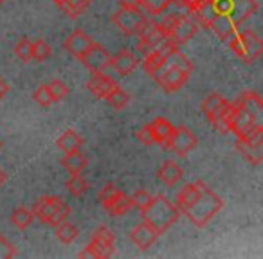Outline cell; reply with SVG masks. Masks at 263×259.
<instances>
[{"mask_svg": "<svg viewBox=\"0 0 263 259\" xmlns=\"http://www.w3.org/2000/svg\"><path fill=\"white\" fill-rule=\"evenodd\" d=\"M166 65H170V67H177V69H180V70H186V72H193V65H191V62L186 58V56L182 54L180 51H177V52H173L172 56H170L168 59H166Z\"/></svg>", "mask_w": 263, "mask_h": 259, "instance_id": "obj_37", "label": "cell"}, {"mask_svg": "<svg viewBox=\"0 0 263 259\" xmlns=\"http://www.w3.org/2000/svg\"><path fill=\"white\" fill-rule=\"evenodd\" d=\"M200 184H202L200 180L195 184H186V186L179 191V194H177V209H179L180 212L186 211L195 202V198L198 196V193H200Z\"/></svg>", "mask_w": 263, "mask_h": 259, "instance_id": "obj_20", "label": "cell"}, {"mask_svg": "<svg viewBox=\"0 0 263 259\" xmlns=\"http://www.w3.org/2000/svg\"><path fill=\"white\" fill-rule=\"evenodd\" d=\"M223 207V202L213 189H209L204 182L200 184V193L195 202L184 211L190 222L197 227H205Z\"/></svg>", "mask_w": 263, "mask_h": 259, "instance_id": "obj_2", "label": "cell"}, {"mask_svg": "<svg viewBox=\"0 0 263 259\" xmlns=\"http://www.w3.org/2000/svg\"><path fill=\"white\" fill-rule=\"evenodd\" d=\"M6 182H8V173H6V171H4V169L0 168V187L4 186V184H6Z\"/></svg>", "mask_w": 263, "mask_h": 259, "instance_id": "obj_49", "label": "cell"}, {"mask_svg": "<svg viewBox=\"0 0 263 259\" xmlns=\"http://www.w3.org/2000/svg\"><path fill=\"white\" fill-rule=\"evenodd\" d=\"M6 2H8V0H0V6H2V4H6Z\"/></svg>", "mask_w": 263, "mask_h": 259, "instance_id": "obj_50", "label": "cell"}, {"mask_svg": "<svg viewBox=\"0 0 263 259\" xmlns=\"http://www.w3.org/2000/svg\"><path fill=\"white\" fill-rule=\"evenodd\" d=\"M81 144H83V139H81L74 130H67V132L56 141V146H58L63 153H70V151L80 150Z\"/></svg>", "mask_w": 263, "mask_h": 259, "instance_id": "obj_25", "label": "cell"}, {"mask_svg": "<svg viewBox=\"0 0 263 259\" xmlns=\"http://www.w3.org/2000/svg\"><path fill=\"white\" fill-rule=\"evenodd\" d=\"M234 108H233V113H231V119H229V132H233L236 135V139H245L247 135H251L254 132L256 128L261 126L259 123V117H256L254 113H251L249 110L241 108L240 105L233 103Z\"/></svg>", "mask_w": 263, "mask_h": 259, "instance_id": "obj_6", "label": "cell"}, {"mask_svg": "<svg viewBox=\"0 0 263 259\" xmlns=\"http://www.w3.org/2000/svg\"><path fill=\"white\" fill-rule=\"evenodd\" d=\"M78 234H80L78 227L72 225L70 222H67V220L56 227V236H58V240L62 241V243H67V245L72 243V241L78 237Z\"/></svg>", "mask_w": 263, "mask_h": 259, "instance_id": "obj_31", "label": "cell"}, {"mask_svg": "<svg viewBox=\"0 0 263 259\" xmlns=\"http://www.w3.org/2000/svg\"><path fill=\"white\" fill-rule=\"evenodd\" d=\"M92 45H94V42H92L90 36H87L81 29L72 31V33L69 34V38L63 42V49H65L70 56H74V58H78V59H81V56H83Z\"/></svg>", "mask_w": 263, "mask_h": 259, "instance_id": "obj_12", "label": "cell"}, {"mask_svg": "<svg viewBox=\"0 0 263 259\" xmlns=\"http://www.w3.org/2000/svg\"><path fill=\"white\" fill-rule=\"evenodd\" d=\"M33 99L40 106H44V108H47V106H51L52 103H54V101H52V97H51V94H49V90H47V85H40V87L34 90Z\"/></svg>", "mask_w": 263, "mask_h": 259, "instance_id": "obj_41", "label": "cell"}, {"mask_svg": "<svg viewBox=\"0 0 263 259\" xmlns=\"http://www.w3.org/2000/svg\"><path fill=\"white\" fill-rule=\"evenodd\" d=\"M16 255V248L9 243L4 237V234L0 232V259H8V257H15Z\"/></svg>", "mask_w": 263, "mask_h": 259, "instance_id": "obj_43", "label": "cell"}, {"mask_svg": "<svg viewBox=\"0 0 263 259\" xmlns=\"http://www.w3.org/2000/svg\"><path fill=\"white\" fill-rule=\"evenodd\" d=\"M197 135L191 132L187 126H179V128H173V133H172V139L168 143V148H172L177 155L180 157H186L191 150L197 148Z\"/></svg>", "mask_w": 263, "mask_h": 259, "instance_id": "obj_10", "label": "cell"}, {"mask_svg": "<svg viewBox=\"0 0 263 259\" xmlns=\"http://www.w3.org/2000/svg\"><path fill=\"white\" fill-rule=\"evenodd\" d=\"M51 54H52V49L45 40L33 42V58L36 62H45V59L51 58Z\"/></svg>", "mask_w": 263, "mask_h": 259, "instance_id": "obj_38", "label": "cell"}, {"mask_svg": "<svg viewBox=\"0 0 263 259\" xmlns=\"http://www.w3.org/2000/svg\"><path fill=\"white\" fill-rule=\"evenodd\" d=\"M164 65H166V58L159 54L157 51H154V52H150V54L144 56L143 67H144V70H146L148 76L155 77L162 69H164Z\"/></svg>", "mask_w": 263, "mask_h": 259, "instance_id": "obj_27", "label": "cell"}, {"mask_svg": "<svg viewBox=\"0 0 263 259\" xmlns=\"http://www.w3.org/2000/svg\"><path fill=\"white\" fill-rule=\"evenodd\" d=\"M15 54L18 56V59H22L24 63L31 62V59H33V42L27 40V38L18 40L15 45Z\"/></svg>", "mask_w": 263, "mask_h": 259, "instance_id": "obj_35", "label": "cell"}, {"mask_svg": "<svg viewBox=\"0 0 263 259\" xmlns=\"http://www.w3.org/2000/svg\"><path fill=\"white\" fill-rule=\"evenodd\" d=\"M110 58H112V56L105 51L103 45L94 44L83 56H81V63H83L92 74L105 72V70L110 67Z\"/></svg>", "mask_w": 263, "mask_h": 259, "instance_id": "obj_11", "label": "cell"}, {"mask_svg": "<svg viewBox=\"0 0 263 259\" xmlns=\"http://www.w3.org/2000/svg\"><path fill=\"white\" fill-rule=\"evenodd\" d=\"M236 150L249 164L259 166L263 161V126H258L245 139H236Z\"/></svg>", "mask_w": 263, "mask_h": 259, "instance_id": "obj_7", "label": "cell"}, {"mask_svg": "<svg viewBox=\"0 0 263 259\" xmlns=\"http://www.w3.org/2000/svg\"><path fill=\"white\" fill-rule=\"evenodd\" d=\"M234 103H236V105H240L241 108L249 110L251 113H254L256 117L263 115V99L259 97L256 92H252V90L243 92V94H241Z\"/></svg>", "mask_w": 263, "mask_h": 259, "instance_id": "obj_21", "label": "cell"}, {"mask_svg": "<svg viewBox=\"0 0 263 259\" xmlns=\"http://www.w3.org/2000/svg\"><path fill=\"white\" fill-rule=\"evenodd\" d=\"M155 51H157L159 54H161V56H164V58L168 59L170 56L173 54V52H177V51H179V45H177L173 40H170V38H164V40H162L161 44H159L157 47H155Z\"/></svg>", "mask_w": 263, "mask_h": 259, "instance_id": "obj_42", "label": "cell"}, {"mask_svg": "<svg viewBox=\"0 0 263 259\" xmlns=\"http://www.w3.org/2000/svg\"><path fill=\"white\" fill-rule=\"evenodd\" d=\"M157 175H159V180L164 182L166 186H175V184L184 176V173H182V168H180L179 164L168 161L161 166V169H159Z\"/></svg>", "mask_w": 263, "mask_h": 259, "instance_id": "obj_22", "label": "cell"}, {"mask_svg": "<svg viewBox=\"0 0 263 259\" xmlns=\"http://www.w3.org/2000/svg\"><path fill=\"white\" fill-rule=\"evenodd\" d=\"M114 87H117L116 81L103 72H94L90 77V81H88V90H90L98 99H105Z\"/></svg>", "mask_w": 263, "mask_h": 259, "instance_id": "obj_16", "label": "cell"}, {"mask_svg": "<svg viewBox=\"0 0 263 259\" xmlns=\"http://www.w3.org/2000/svg\"><path fill=\"white\" fill-rule=\"evenodd\" d=\"M152 130V135H154L155 144H159L161 148H168V143L172 139V133H173V124L170 123L168 119L164 117H155L152 123H148Z\"/></svg>", "mask_w": 263, "mask_h": 259, "instance_id": "obj_14", "label": "cell"}, {"mask_svg": "<svg viewBox=\"0 0 263 259\" xmlns=\"http://www.w3.org/2000/svg\"><path fill=\"white\" fill-rule=\"evenodd\" d=\"M197 31H198V26L190 16H180L179 22L175 24V27H173V31L170 33L168 38L175 42L177 45H182V44H186V42H190L191 38L197 34Z\"/></svg>", "mask_w": 263, "mask_h": 259, "instance_id": "obj_13", "label": "cell"}, {"mask_svg": "<svg viewBox=\"0 0 263 259\" xmlns=\"http://www.w3.org/2000/svg\"><path fill=\"white\" fill-rule=\"evenodd\" d=\"M173 0H141V8L146 9L150 15L159 16L172 6Z\"/></svg>", "mask_w": 263, "mask_h": 259, "instance_id": "obj_34", "label": "cell"}, {"mask_svg": "<svg viewBox=\"0 0 263 259\" xmlns=\"http://www.w3.org/2000/svg\"><path fill=\"white\" fill-rule=\"evenodd\" d=\"M8 92H9V85L6 83V81L2 79V77H0V101H2V99H4L6 95H8Z\"/></svg>", "mask_w": 263, "mask_h": 259, "instance_id": "obj_48", "label": "cell"}, {"mask_svg": "<svg viewBox=\"0 0 263 259\" xmlns=\"http://www.w3.org/2000/svg\"><path fill=\"white\" fill-rule=\"evenodd\" d=\"M121 8L128 9H141V0H119Z\"/></svg>", "mask_w": 263, "mask_h": 259, "instance_id": "obj_46", "label": "cell"}, {"mask_svg": "<svg viewBox=\"0 0 263 259\" xmlns=\"http://www.w3.org/2000/svg\"><path fill=\"white\" fill-rule=\"evenodd\" d=\"M117 193H119V189H117L114 184H106V186H103L101 187V191H99V202H101V205L105 209H108L110 207V204H112L114 200H116V196H117Z\"/></svg>", "mask_w": 263, "mask_h": 259, "instance_id": "obj_39", "label": "cell"}, {"mask_svg": "<svg viewBox=\"0 0 263 259\" xmlns=\"http://www.w3.org/2000/svg\"><path fill=\"white\" fill-rule=\"evenodd\" d=\"M137 36H139V40L148 42V44H152L154 47H157V45L166 38L164 34H162L161 26H159L155 20H146V24H144L143 29L137 33Z\"/></svg>", "mask_w": 263, "mask_h": 259, "instance_id": "obj_19", "label": "cell"}, {"mask_svg": "<svg viewBox=\"0 0 263 259\" xmlns=\"http://www.w3.org/2000/svg\"><path fill=\"white\" fill-rule=\"evenodd\" d=\"M137 49H139V52H143L144 56L150 54V52H154V51H155L154 45L148 44V42H143V40H139V44H137Z\"/></svg>", "mask_w": 263, "mask_h": 259, "instance_id": "obj_47", "label": "cell"}, {"mask_svg": "<svg viewBox=\"0 0 263 259\" xmlns=\"http://www.w3.org/2000/svg\"><path fill=\"white\" fill-rule=\"evenodd\" d=\"M80 257H103V255H101V252L98 250V247L90 241V243L87 245V248L80 252Z\"/></svg>", "mask_w": 263, "mask_h": 259, "instance_id": "obj_45", "label": "cell"}, {"mask_svg": "<svg viewBox=\"0 0 263 259\" xmlns=\"http://www.w3.org/2000/svg\"><path fill=\"white\" fill-rule=\"evenodd\" d=\"M130 207H132L130 196H128L126 193H123V191H119V193H117V196H116V200L110 204V207L106 209V211H108L112 216H123Z\"/></svg>", "mask_w": 263, "mask_h": 259, "instance_id": "obj_29", "label": "cell"}, {"mask_svg": "<svg viewBox=\"0 0 263 259\" xmlns=\"http://www.w3.org/2000/svg\"><path fill=\"white\" fill-rule=\"evenodd\" d=\"M141 212H143V222L148 223L159 236L164 234L173 223H177V220H179V216H180V211L177 209V205L172 204V202L166 196H162V194L152 198L148 207L143 209Z\"/></svg>", "mask_w": 263, "mask_h": 259, "instance_id": "obj_3", "label": "cell"}, {"mask_svg": "<svg viewBox=\"0 0 263 259\" xmlns=\"http://www.w3.org/2000/svg\"><path fill=\"white\" fill-rule=\"evenodd\" d=\"M34 218H40L45 225L58 227L65 220H69L70 207L60 196H42L33 205Z\"/></svg>", "mask_w": 263, "mask_h": 259, "instance_id": "obj_4", "label": "cell"}, {"mask_svg": "<svg viewBox=\"0 0 263 259\" xmlns=\"http://www.w3.org/2000/svg\"><path fill=\"white\" fill-rule=\"evenodd\" d=\"M114 24L119 27V31H123L124 34H137L143 26L146 24L148 16L144 15L141 9H128L121 8L116 15L112 16Z\"/></svg>", "mask_w": 263, "mask_h": 259, "instance_id": "obj_8", "label": "cell"}, {"mask_svg": "<svg viewBox=\"0 0 263 259\" xmlns=\"http://www.w3.org/2000/svg\"><path fill=\"white\" fill-rule=\"evenodd\" d=\"M92 243L98 247L103 257H110L114 254V234L106 227H99L92 234Z\"/></svg>", "mask_w": 263, "mask_h": 259, "instance_id": "obj_18", "label": "cell"}, {"mask_svg": "<svg viewBox=\"0 0 263 259\" xmlns=\"http://www.w3.org/2000/svg\"><path fill=\"white\" fill-rule=\"evenodd\" d=\"M47 90L51 94L52 101H62L69 95V87L63 83L62 79H52L51 83L47 85Z\"/></svg>", "mask_w": 263, "mask_h": 259, "instance_id": "obj_36", "label": "cell"}, {"mask_svg": "<svg viewBox=\"0 0 263 259\" xmlns=\"http://www.w3.org/2000/svg\"><path fill=\"white\" fill-rule=\"evenodd\" d=\"M164 67H166V69L161 70V72L155 76L159 87H161L164 92L180 90V88L187 83V79H190V72L177 69V67H170V65H164Z\"/></svg>", "mask_w": 263, "mask_h": 259, "instance_id": "obj_9", "label": "cell"}, {"mask_svg": "<svg viewBox=\"0 0 263 259\" xmlns=\"http://www.w3.org/2000/svg\"><path fill=\"white\" fill-rule=\"evenodd\" d=\"M0 148H2V144H0Z\"/></svg>", "mask_w": 263, "mask_h": 259, "instance_id": "obj_51", "label": "cell"}, {"mask_svg": "<svg viewBox=\"0 0 263 259\" xmlns=\"http://www.w3.org/2000/svg\"><path fill=\"white\" fill-rule=\"evenodd\" d=\"M54 2L65 15H69L70 18H76L81 13L87 11L92 0H54Z\"/></svg>", "mask_w": 263, "mask_h": 259, "instance_id": "obj_24", "label": "cell"}, {"mask_svg": "<svg viewBox=\"0 0 263 259\" xmlns=\"http://www.w3.org/2000/svg\"><path fill=\"white\" fill-rule=\"evenodd\" d=\"M229 49L236 56H240L245 63H252L263 54V42L252 31H241V33H234L233 36L227 40Z\"/></svg>", "mask_w": 263, "mask_h": 259, "instance_id": "obj_5", "label": "cell"}, {"mask_svg": "<svg viewBox=\"0 0 263 259\" xmlns=\"http://www.w3.org/2000/svg\"><path fill=\"white\" fill-rule=\"evenodd\" d=\"M157 236L159 234L144 222L141 223V225H137L136 229L130 232V240L134 241V245H136L137 248H141V250H148V248L155 243Z\"/></svg>", "mask_w": 263, "mask_h": 259, "instance_id": "obj_15", "label": "cell"}, {"mask_svg": "<svg viewBox=\"0 0 263 259\" xmlns=\"http://www.w3.org/2000/svg\"><path fill=\"white\" fill-rule=\"evenodd\" d=\"M62 164L70 175H74V173H81V169L87 166V158L80 153V150H76L70 151V153H65V157L62 158Z\"/></svg>", "mask_w": 263, "mask_h": 259, "instance_id": "obj_26", "label": "cell"}, {"mask_svg": "<svg viewBox=\"0 0 263 259\" xmlns=\"http://www.w3.org/2000/svg\"><path fill=\"white\" fill-rule=\"evenodd\" d=\"M137 63H139L137 58L132 54L130 51H121V52H117L114 58H110V67H114V70H116L119 76H128V74H132L136 70Z\"/></svg>", "mask_w": 263, "mask_h": 259, "instance_id": "obj_17", "label": "cell"}, {"mask_svg": "<svg viewBox=\"0 0 263 259\" xmlns=\"http://www.w3.org/2000/svg\"><path fill=\"white\" fill-rule=\"evenodd\" d=\"M227 103V99L220 94H211L202 101V112L205 113V117H211L215 112H218L223 105Z\"/></svg>", "mask_w": 263, "mask_h": 259, "instance_id": "obj_32", "label": "cell"}, {"mask_svg": "<svg viewBox=\"0 0 263 259\" xmlns=\"http://www.w3.org/2000/svg\"><path fill=\"white\" fill-rule=\"evenodd\" d=\"M137 135V139L141 141L143 144H146V146H150V144H155V141H154V135H152V130H150V126H143L139 130V132L136 133Z\"/></svg>", "mask_w": 263, "mask_h": 259, "instance_id": "obj_44", "label": "cell"}, {"mask_svg": "<svg viewBox=\"0 0 263 259\" xmlns=\"http://www.w3.org/2000/svg\"><path fill=\"white\" fill-rule=\"evenodd\" d=\"M258 11L256 0H205V4L197 13L190 15L197 26L205 27V20L211 16H222L234 29L241 26Z\"/></svg>", "mask_w": 263, "mask_h": 259, "instance_id": "obj_1", "label": "cell"}, {"mask_svg": "<svg viewBox=\"0 0 263 259\" xmlns=\"http://www.w3.org/2000/svg\"><path fill=\"white\" fill-rule=\"evenodd\" d=\"M67 189H69V193L72 194V196L80 198V196H83V194L87 193L88 182L80 175V173H74V175H70L69 182H67Z\"/></svg>", "mask_w": 263, "mask_h": 259, "instance_id": "obj_33", "label": "cell"}, {"mask_svg": "<svg viewBox=\"0 0 263 259\" xmlns=\"http://www.w3.org/2000/svg\"><path fill=\"white\" fill-rule=\"evenodd\" d=\"M105 99L108 101V105L112 106V108H116V110L126 108V105L130 103V95H128L126 92H124L123 88H119V87H114L112 90H110V94L106 95Z\"/></svg>", "mask_w": 263, "mask_h": 259, "instance_id": "obj_30", "label": "cell"}, {"mask_svg": "<svg viewBox=\"0 0 263 259\" xmlns=\"http://www.w3.org/2000/svg\"><path fill=\"white\" fill-rule=\"evenodd\" d=\"M130 200H132V205H134V207H137L139 211H143V209H146L148 204L152 202V194L144 189H139V191L134 193V196H132Z\"/></svg>", "mask_w": 263, "mask_h": 259, "instance_id": "obj_40", "label": "cell"}, {"mask_svg": "<svg viewBox=\"0 0 263 259\" xmlns=\"http://www.w3.org/2000/svg\"><path fill=\"white\" fill-rule=\"evenodd\" d=\"M233 108H234L233 103L227 101L226 105H223L222 108L218 110V112H215L211 117H208L209 123H211L220 133H227V132H229L227 124H229V119H231V113H233Z\"/></svg>", "mask_w": 263, "mask_h": 259, "instance_id": "obj_23", "label": "cell"}, {"mask_svg": "<svg viewBox=\"0 0 263 259\" xmlns=\"http://www.w3.org/2000/svg\"><path fill=\"white\" fill-rule=\"evenodd\" d=\"M33 220H34L33 211H29V209H26V207L15 209V211H13V214H11V223L20 230H26L27 227L33 223Z\"/></svg>", "mask_w": 263, "mask_h": 259, "instance_id": "obj_28", "label": "cell"}]
</instances>
